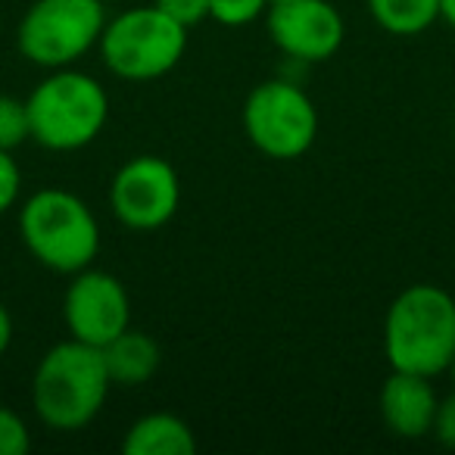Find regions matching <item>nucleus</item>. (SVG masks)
<instances>
[{
  "mask_svg": "<svg viewBox=\"0 0 455 455\" xmlns=\"http://www.w3.org/2000/svg\"><path fill=\"white\" fill-rule=\"evenodd\" d=\"M430 434L436 436V443L446 449H455V390L446 399L436 403V415H434V427Z\"/></svg>",
  "mask_w": 455,
  "mask_h": 455,
  "instance_id": "aec40b11",
  "label": "nucleus"
},
{
  "mask_svg": "<svg viewBox=\"0 0 455 455\" xmlns=\"http://www.w3.org/2000/svg\"><path fill=\"white\" fill-rule=\"evenodd\" d=\"M268 38L299 63H328L343 47L340 10L331 0H278L266 13Z\"/></svg>",
  "mask_w": 455,
  "mask_h": 455,
  "instance_id": "9d476101",
  "label": "nucleus"
},
{
  "mask_svg": "<svg viewBox=\"0 0 455 455\" xmlns=\"http://www.w3.org/2000/svg\"><path fill=\"white\" fill-rule=\"evenodd\" d=\"M125 455H194L196 436L184 418L172 411H150L128 427L122 440Z\"/></svg>",
  "mask_w": 455,
  "mask_h": 455,
  "instance_id": "ddd939ff",
  "label": "nucleus"
},
{
  "mask_svg": "<svg viewBox=\"0 0 455 455\" xmlns=\"http://www.w3.org/2000/svg\"><path fill=\"white\" fill-rule=\"evenodd\" d=\"M10 343H13V315L4 303H0V359L7 355Z\"/></svg>",
  "mask_w": 455,
  "mask_h": 455,
  "instance_id": "412c9836",
  "label": "nucleus"
},
{
  "mask_svg": "<svg viewBox=\"0 0 455 455\" xmlns=\"http://www.w3.org/2000/svg\"><path fill=\"white\" fill-rule=\"evenodd\" d=\"M32 138V125H28V107L26 100L10 94H0V150L13 153Z\"/></svg>",
  "mask_w": 455,
  "mask_h": 455,
  "instance_id": "2eb2a0df",
  "label": "nucleus"
},
{
  "mask_svg": "<svg viewBox=\"0 0 455 455\" xmlns=\"http://www.w3.org/2000/svg\"><path fill=\"white\" fill-rule=\"evenodd\" d=\"M272 4H278V0H272Z\"/></svg>",
  "mask_w": 455,
  "mask_h": 455,
  "instance_id": "b1692460",
  "label": "nucleus"
},
{
  "mask_svg": "<svg viewBox=\"0 0 455 455\" xmlns=\"http://www.w3.org/2000/svg\"><path fill=\"white\" fill-rule=\"evenodd\" d=\"M268 7L272 0H209V20L228 28H241L266 16Z\"/></svg>",
  "mask_w": 455,
  "mask_h": 455,
  "instance_id": "dca6fc26",
  "label": "nucleus"
},
{
  "mask_svg": "<svg viewBox=\"0 0 455 455\" xmlns=\"http://www.w3.org/2000/svg\"><path fill=\"white\" fill-rule=\"evenodd\" d=\"M20 188H22V175H20V165H16L13 153L0 150V215L16 206Z\"/></svg>",
  "mask_w": 455,
  "mask_h": 455,
  "instance_id": "6ab92c4d",
  "label": "nucleus"
},
{
  "mask_svg": "<svg viewBox=\"0 0 455 455\" xmlns=\"http://www.w3.org/2000/svg\"><path fill=\"white\" fill-rule=\"evenodd\" d=\"M368 13L384 32L415 38L440 20V0H365Z\"/></svg>",
  "mask_w": 455,
  "mask_h": 455,
  "instance_id": "4468645a",
  "label": "nucleus"
},
{
  "mask_svg": "<svg viewBox=\"0 0 455 455\" xmlns=\"http://www.w3.org/2000/svg\"><path fill=\"white\" fill-rule=\"evenodd\" d=\"M384 353L393 371L434 380L455 355V299L436 284H411L390 303L384 318Z\"/></svg>",
  "mask_w": 455,
  "mask_h": 455,
  "instance_id": "f257e3e1",
  "label": "nucleus"
},
{
  "mask_svg": "<svg viewBox=\"0 0 455 455\" xmlns=\"http://www.w3.org/2000/svg\"><path fill=\"white\" fill-rule=\"evenodd\" d=\"M63 322L72 340L88 347H107L132 324V299L116 275L82 268L72 275L63 297Z\"/></svg>",
  "mask_w": 455,
  "mask_h": 455,
  "instance_id": "1a4fd4ad",
  "label": "nucleus"
},
{
  "mask_svg": "<svg viewBox=\"0 0 455 455\" xmlns=\"http://www.w3.org/2000/svg\"><path fill=\"white\" fill-rule=\"evenodd\" d=\"M32 446V436L20 411L0 405V455H26Z\"/></svg>",
  "mask_w": 455,
  "mask_h": 455,
  "instance_id": "f3484780",
  "label": "nucleus"
},
{
  "mask_svg": "<svg viewBox=\"0 0 455 455\" xmlns=\"http://www.w3.org/2000/svg\"><path fill=\"white\" fill-rule=\"evenodd\" d=\"M243 132L268 159H299L318 134V109L303 88L281 78L256 84L243 103Z\"/></svg>",
  "mask_w": 455,
  "mask_h": 455,
  "instance_id": "0eeeda50",
  "label": "nucleus"
},
{
  "mask_svg": "<svg viewBox=\"0 0 455 455\" xmlns=\"http://www.w3.org/2000/svg\"><path fill=\"white\" fill-rule=\"evenodd\" d=\"M97 47L113 76L125 82H153L181 63L188 51V28L150 4L109 20Z\"/></svg>",
  "mask_w": 455,
  "mask_h": 455,
  "instance_id": "39448f33",
  "label": "nucleus"
},
{
  "mask_svg": "<svg viewBox=\"0 0 455 455\" xmlns=\"http://www.w3.org/2000/svg\"><path fill=\"white\" fill-rule=\"evenodd\" d=\"M100 353L113 387L147 384L159 371V362H163L159 343L144 331H134L132 324L122 334H116L107 347H100Z\"/></svg>",
  "mask_w": 455,
  "mask_h": 455,
  "instance_id": "f8f14e48",
  "label": "nucleus"
},
{
  "mask_svg": "<svg viewBox=\"0 0 455 455\" xmlns=\"http://www.w3.org/2000/svg\"><path fill=\"white\" fill-rule=\"evenodd\" d=\"M153 7H159L184 28H194L209 20V0H153Z\"/></svg>",
  "mask_w": 455,
  "mask_h": 455,
  "instance_id": "a211bd4d",
  "label": "nucleus"
},
{
  "mask_svg": "<svg viewBox=\"0 0 455 455\" xmlns=\"http://www.w3.org/2000/svg\"><path fill=\"white\" fill-rule=\"evenodd\" d=\"M103 26V0H35L16 28V44L28 63L66 69L100 44Z\"/></svg>",
  "mask_w": 455,
  "mask_h": 455,
  "instance_id": "423d86ee",
  "label": "nucleus"
},
{
  "mask_svg": "<svg viewBox=\"0 0 455 455\" xmlns=\"http://www.w3.org/2000/svg\"><path fill=\"white\" fill-rule=\"evenodd\" d=\"M449 374H452V380H455V355H452V365H449Z\"/></svg>",
  "mask_w": 455,
  "mask_h": 455,
  "instance_id": "5701e85b",
  "label": "nucleus"
},
{
  "mask_svg": "<svg viewBox=\"0 0 455 455\" xmlns=\"http://www.w3.org/2000/svg\"><path fill=\"white\" fill-rule=\"evenodd\" d=\"M436 390L430 378L411 371H393L380 387V418L399 440H421L434 427L436 415Z\"/></svg>",
  "mask_w": 455,
  "mask_h": 455,
  "instance_id": "9b49d317",
  "label": "nucleus"
},
{
  "mask_svg": "<svg viewBox=\"0 0 455 455\" xmlns=\"http://www.w3.org/2000/svg\"><path fill=\"white\" fill-rule=\"evenodd\" d=\"M109 387L113 380L107 374L100 349L69 337L47 349L35 368V415L53 430H82L100 415Z\"/></svg>",
  "mask_w": 455,
  "mask_h": 455,
  "instance_id": "f03ea898",
  "label": "nucleus"
},
{
  "mask_svg": "<svg viewBox=\"0 0 455 455\" xmlns=\"http://www.w3.org/2000/svg\"><path fill=\"white\" fill-rule=\"evenodd\" d=\"M109 206L132 231H156L169 225L181 206V181L175 165L153 153L128 159L109 184Z\"/></svg>",
  "mask_w": 455,
  "mask_h": 455,
  "instance_id": "6e6552de",
  "label": "nucleus"
},
{
  "mask_svg": "<svg viewBox=\"0 0 455 455\" xmlns=\"http://www.w3.org/2000/svg\"><path fill=\"white\" fill-rule=\"evenodd\" d=\"M103 4H107V0H103Z\"/></svg>",
  "mask_w": 455,
  "mask_h": 455,
  "instance_id": "393cba45",
  "label": "nucleus"
},
{
  "mask_svg": "<svg viewBox=\"0 0 455 455\" xmlns=\"http://www.w3.org/2000/svg\"><path fill=\"white\" fill-rule=\"evenodd\" d=\"M32 140L44 150L72 153L100 138L109 119V97L97 78L76 69H51V76L28 94Z\"/></svg>",
  "mask_w": 455,
  "mask_h": 455,
  "instance_id": "20e7f679",
  "label": "nucleus"
},
{
  "mask_svg": "<svg viewBox=\"0 0 455 455\" xmlns=\"http://www.w3.org/2000/svg\"><path fill=\"white\" fill-rule=\"evenodd\" d=\"M20 235L26 250L57 275H76L100 253V225L78 194L47 188L20 209Z\"/></svg>",
  "mask_w": 455,
  "mask_h": 455,
  "instance_id": "7ed1b4c3",
  "label": "nucleus"
},
{
  "mask_svg": "<svg viewBox=\"0 0 455 455\" xmlns=\"http://www.w3.org/2000/svg\"><path fill=\"white\" fill-rule=\"evenodd\" d=\"M440 20H446L455 28V0H440Z\"/></svg>",
  "mask_w": 455,
  "mask_h": 455,
  "instance_id": "4be33fe9",
  "label": "nucleus"
}]
</instances>
